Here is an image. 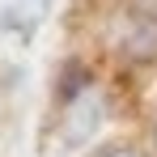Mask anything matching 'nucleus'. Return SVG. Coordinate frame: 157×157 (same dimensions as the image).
<instances>
[{
    "mask_svg": "<svg viewBox=\"0 0 157 157\" xmlns=\"http://www.w3.org/2000/svg\"><path fill=\"white\" fill-rule=\"evenodd\" d=\"M89 85H94L89 68H85L81 59H68L64 72H59V98H64V102H77L81 94H89Z\"/></svg>",
    "mask_w": 157,
    "mask_h": 157,
    "instance_id": "nucleus-4",
    "label": "nucleus"
},
{
    "mask_svg": "<svg viewBox=\"0 0 157 157\" xmlns=\"http://www.w3.org/2000/svg\"><path fill=\"white\" fill-rule=\"evenodd\" d=\"M47 4H51V0H13V4H4L0 30H4V34H17V38H30L34 30L43 26Z\"/></svg>",
    "mask_w": 157,
    "mask_h": 157,
    "instance_id": "nucleus-2",
    "label": "nucleus"
},
{
    "mask_svg": "<svg viewBox=\"0 0 157 157\" xmlns=\"http://www.w3.org/2000/svg\"><path fill=\"white\" fill-rule=\"evenodd\" d=\"M102 115H106V102H102V94H81L77 102H68V119H64V144H85L94 132L102 128Z\"/></svg>",
    "mask_w": 157,
    "mask_h": 157,
    "instance_id": "nucleus-1",
    "label": "nucleus"
},
{
    "mask_svg": "<svg viewBox=\"0 0 157 157\" xmlns=\"http://www.w3.org/2000/svg\"><path fill=\"white\" fill-rule=\"evenodd\" d=\"M115 157H128V153H115Z\"/></svg>",
    "mask_w": 157,
    "mask_h": 157,
    "instance_id": "nucleus-5",
    "label": "nucleus"
},
{
    "mask_svg": "<svg viewBox=\"0 0 157 157\" xmlns=\"http://www.w3.org/2000/svg\"><path fill=\"white\" fill-rule=\"evenodd\" d=\"M123 51L132 59H157V17H140L123 38Z\"/></svg>",
    "mask_w": 157,
    "mask_h": 157,
    "instance_id": "nucleus-3",
    "label": "nucleus"
}]
</instances>
